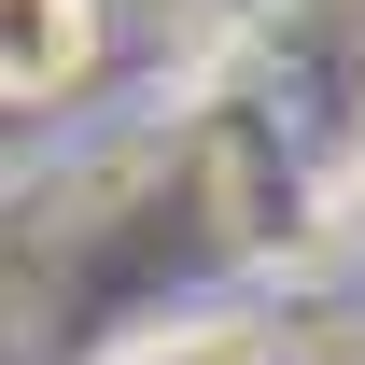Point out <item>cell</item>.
Masks as SVG:
<instances>
[{
  "label": "cell",
  "instance_id": "cell-1",
  "mask_svg": "<svg viewBox=\"0 0 365 365\" xmlns=\"http://www.w3.org/2000/svg\"><path fill=\"white\" fill-rule=\"evenodd\" d=\"M98 56V0H0V98H56Z\"/></svg>",
  "mask_w": 365,
  "mask_h": 365
}]
</instances>
